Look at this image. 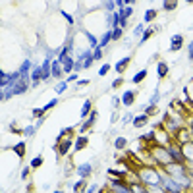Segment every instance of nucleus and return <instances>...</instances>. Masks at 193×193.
Instances as JSON below:
<instances>
[{
  "instance_id": "nucleus-4",
  "label": "nucleus",
  "mask_w": 193,
  "mask_h": 193,
  "mask_svg": "<svg viewBox=\"0 0 193 193\" xmlns=\"http://www.w3.org/2000/svg\"><path fill=\"white\" fill-rule=\"evenodd\" d=\"M143 180L149 181V184H153V185H156L158 181H160V180H158V176H156L155 172H151V170H149V172H143Z\"/></svg>"
},
{
  "instance_id": "nucleus-30",
  "label": "nucleus",
  "mask_w": 193,
  "mask_h": 193,
  "mask_svg": "<svg viewBox=\"0 0 193 193\" xmlns=\"http://www.w3.org/2000/svg\"><path fill=\"white\" fill-rule=\"evenodd\" d=\"M108 70H110V66H108V64H104V66L99 70V74H100V75H106V74H108Z\"/></svg>"
},
{
  "instance_id": "nucleus-10",
  "label": "nucleus",
  "mask_w": 193,
  "mask_h": 193,
  "mask_svg": "<svg viewBox=\"0 0 193 193\" xmlns=\"http://www.w3.org/2000/svg\"><path fill=\"white\" fill-rule=\"evenodd\" d=\"M89 172H91V164H81V166L77 168V174L81 176V178H83V176H87Z\"/></svg>"
},
{
  "instance_id": "nucleus-26",
  "label": "nucleus",
  "mask_w": 193,
  "mask_h": 193,
  "mask_svg": "<svg viewBox=\"0 0 193 193\" xmlns=\"http://www.w3.org/2000/svg\"><path fill=\"white\" fill-rule=\"evenodd\" d=\"M120 35H122V29L114 27V31H112V39H120Z\"/></svg>"
},
{
  "instance_id": "nucleus-27",
  "label": "nucleus",
  "mask_w": 193,
  "mask_h": 193,
  "mask_svg": "<svg viewBox=\"0 0 193 193\" xmlns=\"http://www.w3.org/2000/svg\"><path fill=\"white\" fill-rule=\"evenodd\" d=\"M100 56H103V48H100V47H97V48H95V54H93V58H95V60H99Z\"/></svg>"
},
{
  "instance_id": "nucleus-19",
  "label": "nucleus",
  "mask_w": 193,
  "mask_h": 193,
  "mask_svg": "<svg viewBox=\"0 0 193 193\" xmlns=\"http://www.w3.org/2000/svg\"><path fill=\"white\" fill-rule=\"evenodd\" d=\"M145 75H147V70H141V72H139L137 75H135V77H133V83H139V81H141V79L145 77Z\"/></svg>"
},
{
  "instance_id": "nucleus-42",
  "label": "nucleus",
  "mask_w": 193,
  "mask_h": 193,
  "mask_svg": "<svg viewBox=\"0 0 193 193\" xmlns=\"http://www.w3.org/2000/svg\"><path fill=\"white\" fill-rule=\"evenodd\" d=\"M95 189H97V185H91V187H89V191H87V193H95Z\"/></svg>"
},
{
  "instance_id": "nucleus-22",
  "label": "nucleus",
  "mask_w": 193,
  "mask_h": 193,
  "mask_svg": "<svg viewBox=\"0 0 193 193\" xmlns=\"http://www.w3.org/2000/svg\"><path fill=\"white\" fill-rule=\"evenodd\" d=\"M41 164H43V156H35V158L31 160V166H33V168H37V166H41Z\"/></svg>"
},
{
  "instance_id": "nucleus-11",
  "label": "nucleus",
  "mask_w": 193,
  "mask_h": 193,
  "mask_svg": "<svg viewBox=\"0 0 193 193\" xmlns=\"http://www.w3.org/2000/svg\"><path fill=\"white\" fill-rule=\"evenodd\" d=\"M112 187H114V189H116L118 193H131V191H130L128 187H124V185L120 184V181H112Z\"/></svg>"
},
{
  "instance_id": "nucleus-36",
  "label": "nucleus",
  "mask_w": 193,
  "mask_h": 193,
  "mask_svg": "<svg viewBox=\"0 0 193 193\" xmlns=\"http://www.w3.org/2000/svg\"><path fill=\"white\" fill-rule=\"evenodd\" d=\"M62 14H64V18H66V19H68V21H70V23H74V18H72V16H70V14H66V12H62Z\"/></svg>"
},
{
  "instance_id": "nucleus-9",
  "label": "nucleus",
  "mask_w": 193,
  "mask_h": 193,
  "mask_svg": "<svg viewBox=\"0 0 193 193\" xmlns=\"http://www.w3.org/2000/svg\"><path fill=\"white\" fill-rule=\"evenodd\" d=\"M181 47V35H174L172 37V47H170V50H178Z\"/></svg>"
},
{
  "instance_id": "nucleus-15",
  "label": "nucleus",
  "mask_w": 193,
  "mask_h": 193,
  "mask_svg": "<svg viewBox=\"0 0 193 193\" xmlns=\"http://www.w3.org/2000/svg\"><path fill=\"white\" fill-rule=\"evenodd\" d=\"M128 62H130V58H124V60H120V62L116 64V72H124V68L128 66Z\"/></svg>"
},
{
  "instance_id": "nucleus-12",
  "label": "nucleus",
  "mask_w": 193,
  "mask_h": 193,
  "mask_svg": "<svg viewBox=\"0 0 193 193\" xmlns=\"http://www.w3.org/2000/svg\"><path fill=\"white\" fill-rule=\"evenodd\" d=\"M122 103H124V104H131V103H133V93H131V91H126V93H124Z\"/></svg>"
},
{
  "instance_id": "nucleus-24",
  "label": "nucleus",
  "mask_w": 193,
  "mask_h": 193,
  "mask_svg": "<svg viewBox=\"0 0 193 193\" xmlns=\"http://www.w3.org/2000/svg\"><path fill=\"white\" fill-rule=\"evenodd\" d=\"M155 16H156V12H155V10H149V12H145V21H151Z\"/></svg>"
},
{
  "instance_id": "nucleus-20",
  "label": "nucleus",
  "mask_w": 193,
  "mask_h": 193,
  "mask_svg": "<svg viewBox=\"0 0 193 193\" xmlns=\"http://www.w3.org/2000/svg\"><path fill=\"white\" fill-rule=\"evenodd\" d=\"M145 122H147V114H143V116H139V118H135V120H133L135 126H143Z\"/></svg>"
},
{
  "instance_id": "nucleus-7",
  "label": "nucleus",
  "mask_w": 193,
  "mask_h": 193,
  "mask_svg": "<svg viewBox=\"0 0 193 193\" xmlns=\"http://www.w3.org/2000/svg\"><path fill=\"white\" fill-rule=\"evenodd\" d=\"M10 79H12V75H8L6 72L0 74V89H6L10 85Z\"/></svg>"
},
{
  "instance_id": "nucleus-41",
  "label": "nucleus",
  "mask_w": 193,
  "mask_h": 193,
  "mask_svg": "<svg viewBox=\"0 0 193 193\" xmlns=\"http://www.w3.org/2000/svg\"><path fill=\"white\" fill-rule=\"evenodd\" d=\"M156 100H158V93H155V97L151 99V104H155V103H156Z\"/></svg>"
},
{
  "instance_id": "nucleus-14",
  "label": "nucleus",
  "mask_w": 193,
  "mask_h": 193,
  "mask_svg": "<svg viewBox=\"0 0 193 193\" xmlns=\"http://www.w3.org/2000/svg\"><path fill=\"white\" fill-rule=\"evenodd\" d=\"M70 147H72V141H70V139H66V141L62 143V147H60V153H62V155H66L68 151H70Z\"/></svg>"
},
{
  "instance_id": "nucleus-2",
  "label": "nucleus",
  "mask_w": 193,
  "mask_h": 193,
  "mask_svg": "<svg viewBox=\"0 0 193 193\" xmlns=\"http://www.w3.org/2000/svg\"><path fill=\"white\" fill-rule=\"evenodd\" d=\"M41 70H43V79H48L52 75V62H50V58L44 60V64L41 66Z\"/></svg>"
},
{
  "instance_id": "nucleus-35",
  "label": "nucleus",
  "mask_w": 193,
  "mask_h": 193,
  "mask_svg": "<svg viewBox=\"0 0 193 193\" xmlns=\"http://www.w3.org/2000/svg\"><path fill=\"white\" fill-rule=\"evenodd\" d=\"M104 6H106V10H114V6H116V2H106Z\"/></svg>"
},
{
  "instance_id": "nucleus-39",
  "label": "nucleus",
  "mask_w": 193,
  "mask_h": 193,
  "mask_svg": "<svg viewBox=\"0 0 193 193\" xmlns=\"http://www.w3.org/2000/svg\"><path fill=\"white\" fill-rule=\"evenodd\" d=\"M189 58L193 60V41H191V44H189Z\"/></svg>"
},
{
  "instance_id": "nucleus-40",
  "label": "nucleus",
  "mask_w": 193,
  "mask_h": 193,
  "mask_svg": "<svg viewBox=\"0 0 193 193\" xmlns=\"http://www.w3.org/2000/svg\"><path fill=\"white\" fill-rule=\"evenodd\" d=\"M89 83V79H79V81H77V85H87Z\"/></svg>"
},
{
  "instance_id": "nucleus-25",
  "label": "nucleus",
  "mask_w": 193,
  "mask_h": 193,
  "mask_svg": "<svg viewBox=\"0 0 193 193\" xmlns=\"http://www.w3.org/2000/svg\"><path fill=\"white\" fill-rule=\"evenodd\" d=\"M176 6H178L176 2H162V8H164V10H172V8H176Z\"/></svg>"
},
{
  "instance_id": "nucleus-31",
  "label": "nucleus",
  "mask_w": 193,
  "mask_h": 193,
  "mask_svg": "<svg viewBox=\"0 0 193 193\" xmlns=\"http://www.w3.org/2000/svg\"><path fill=\"white\" fill-rule=\"evenodd\" d=\"M151 33H153L151 29H149V31H145V33H143V37H141V43H145L147 39H149V37H151Z\"/></svg>"
},
{
  "instance_id": "nucleus-32",
  "label": "nucleus",
  "mask_w": 193,
  "mask_h": 193,
  "mask_svg": "<svg viewBox=\"0 0 193 193\" xmlns=\"http://www.w3.org/2000/svg\"><path fill=\"white\" fill-rule=\"evenodd\" d=\"M93 122H95V114H93V116H91V118H89V120L85 122V126H83V131H85V128H89V126H91V124H93Z\"/></svg>"
},
{
  "instance_id": "nucleus-29",
  "label": "nucleus",
  "mask_w": 193,
  "mask_h": 193,
  "mask_svg": "<svg viewBox=\"0 0 193 193\" xmlns=\"http://www.w3.org/2000/svg\"><path fill=\"white\" fill-rule=\"evenodd\" d=\"M66 89H68V83H64V81H62V83H58V87H56V91H58V93H64Z\"/></svg>"
},
{
  "instance_id": "nucleus-21",
  "label": "nucleus",
  "mask_w": 193,
  "mask_h": 193,
  "mask_svg": "<svg viewBox=\"0 0 193 193\" xmlns=\"http://www.w3.org/2000/svg\"><path fill=\"white\" fill-rule=\"evenodd\" d=\"M89 108H91V103H89V100H85V104H83V108H81V118H85V116H87Z\"/></svg>"
},
{
  "instance_id": "nucleus-3",
  "label": "nucleus",
  "mask_w": 193,
  "mask_h": 193,
  "mask_svg": "<svg viewBox=\"0 0 193 193\" xmlns=\"http://www.w3.org/2000/svg\"><path fill=\"white\" fill-rule=\"evenodd\" d=\"M160 181H162V184H164V185H166V187H168L170 191H174V193H180V185L176 184V181H172V178H162Z\"/></svg>"
},
{
  "instance_id": "nucleus-16",
  "label": "nucleus",
  "mask_w": 193,
  "mask_h": 193,
  "mask_svg": "<svg viewBox=\"0 0 193 193\" xmlns=\"http://www.w3.org/2000/svg\"><path fill=\"white\" fill-rule=\"evenodd\" d=\"M168 151H170V155H172L174 158H178V160H184V155H181L180 151H176V149H174V147H170V149H168Z\"/></svg>"
},
{
  "instance_id": "nucleus-33",
  "label": "nucleus",
  "mask_w": 193,
  "mask_h": 193,
  "mask_svg": "<svg viewBox=\"0 0 193 193\" xmlns=\"http://www.w3.org/2000/svg\"><path fill=\"white\" fill-rule=\"evenodd\" d=\"M33 131H35V128H33V126H29V128H25V135H33Z\"/></svg>"
},
{
  "instance_id": "nucleus-1",
  "label": "nucleus",
  "mask_w": 193,
  "mask_h": 193,
  "mask_svg": "<svg viewBox=\"0 0 193 193\" xmlns=\"http://www.w3.org/2000/svg\"><path fill=\"white\" fill-rule=\"evenodd\" d=\"M93 54H91L89 50H85V52H79V56H77V62H75V66H74V70L75 72H79V70H85V68H89L91 64H93Z\"/></svg>"
},
{
  "instance_id": "nucleus-34",
  "label": "nucleus",
  "mask_w": 193,
  "mask_h": 193,
  "mask_svg": "<svg viewBox=\"0 0 193 193\" xmlns=\"http://www.w3.org/2000/svg\"><path fill=\"white\" fill-rule=\"evenodd\" d=\"M21 147H23V145H18V147H16V153H18L19 156H21V155H23V153H25L23 149H21Z\"/></svg>"
},
{
  "instance_id": "nucleus-28",
  "label": "nucleus",
  "mask_w": 193,
  "mask_h": 193,
  "mask_svg": "<svg viewBox=\"0 0 193 193\" xmlns=\"http://www.w3.org/2000/svg\"><path fill=\"white\" fill-rule=\"evenodd\" d=\"M87 39H89V44H91V47H97V39L91 35V33H87Z\"/></svg>"
},
{
  "instance_id": "nucleus-43",
  "label": "nucleus",
  "mask_w": 193,
  "mask_h": 193,
  "mask_svg": "<svg viewBox=\"0 0 193 193\" xmlns=\"http://www.w3.org/2000/svg\"><path fill=\"white\" fill-rule=\"evenodd\" d=\"M54 193H62V191H54Z\"/></svg>"
},
{
  "instance_id": "nucleus-6",
  "label": "nucleus",
  "mask_w": 193,
  "mask_h": 193,
  "mask_svg": "<svg viewBox=\"0 0 193 193\" xmlns=\"http://www.w3.org/2000/svg\"><path fill=\"white\" fill-rule=\"evenodd\" d=\"M31 77H33V87L39 85V79H43V70H41V68H35L33 74H31Z\"/></svg>"
},
{
  "instance_id": "nucleus-13",
  "label": "nucleus",
  "mask_w": 193,
  "mask_h": 193,
  "mask_svg": "<svg viewBox=\"0 0 193 193\" xmlns=\"http://www.w3.org/2000/svg\"><path fill=\"white\" fill-rule=\"evenodd\" d=\"M29 68H31V62H29V60H25V62H23V66H21V70H19V74L23 75L25 79H27V74H29Z\"/></svg>"
},
{
  "instance_id": "nucleus-18",
  "label": "nucleus",
  "mask_w": 193,
  "mask_h": 193,
  "mask_svg": "<svg viewBox=\"0 0 193 193\" xmlns=\"http://www.w3.org/2000/svg\"><path fill=\"white\" fill-rule=\"evenodd\" d=\"M166 72H168V66L160 62V64H158V75L162 77V75H166Z\"/></svg>"
},
{
  "instance_id": "nucleus-37",
  "label": "nucleus",
  "mask_w": 193,
  "mask_h": 193,
  "mask_svg": "<svg viewBox=\"0 0 193 193\" xmlns=\"http://www.w3.org/2000/svg\"><path fill=\"white\" fill-rule=\"evenodd\" d=\"M54 104H56V100H50V103H48V104H47V106H44V108H43V110H48V108H52V106H54Z\"/></svg>"
},
{
  "instance_id": "nucleus-38",
  "label": "nucleus",
  "mask_w": 193,
  "mask_h": 193,
  "mask_svg": "<svg viewBox=\"0 0 193 193\" xmlns=\"http://www.w3.org/2000/svg\"><path fill=\"white\" fill-rule=\"evenodd\" d=\"M143 33V25H139V27H135V35H141Z\"/></svg>"
},
{
  "instance_id": "nucleus-8",
  "label": "nucleus",
  "mask_w": 193,
  "mask_h": 193,
  "mask_svg": "<svg viewBox=\"0 0 193 193\" xmlns=\"http://www.w3.org/2000/svg\"><path fill=\"white\" fill-rule=\"evenodd\" d=\"M110 41H112V31H106L104 35H103V39H100V44H99V47H100V48L106 47V44H108Z\"/></svg>"
},
{
  "instance_id": "nucleus-17",
  "label": "nucleus",
  "mask_w": 193,
  "mask_h": 193,
  "mask_svg": "<svg viewBox=\"0 0 193 193\" xmlns=\"http://www.w3.org/2000/svg\"><path fill=\"white\" fill-rule=\"evenodd\" d=\"M85 143H87V139H85V137H79V139H77V143H75V151H81L83 147H85Z\"/></svg>"
},
{
  "instance_id": "nucleus-23",
  "label": "nucleus",
  "mask_w": 193,
  "mask_h": 193,
  "mask_svg": "<svg viewBox=\"0 0 193 193\" xmlns=\"http://www.w3.org/2000/svg\"><path fill=\"white\" fill-rule=\"evenodd\" d=\"M114 145H116V149H124V147H126V139H124V137H118Z\"/></svg>"
},
{
  "instance_id": "nucleus-5",
  "label": "nucleus",
  "mask_w": 193,
  "mask_h": 193,
  "mask_svg": "<svg viewBox=\"0 0 193 193\" xmlns=\"http://www.w3.org/2000/svg\"><path fill=\"white\" fill-rule=\"evenodd\" d=\"M62 72H64V68H62L60 60H54V64H52V75H54V77H60Z\"/></svg>"
}]
</instances>
